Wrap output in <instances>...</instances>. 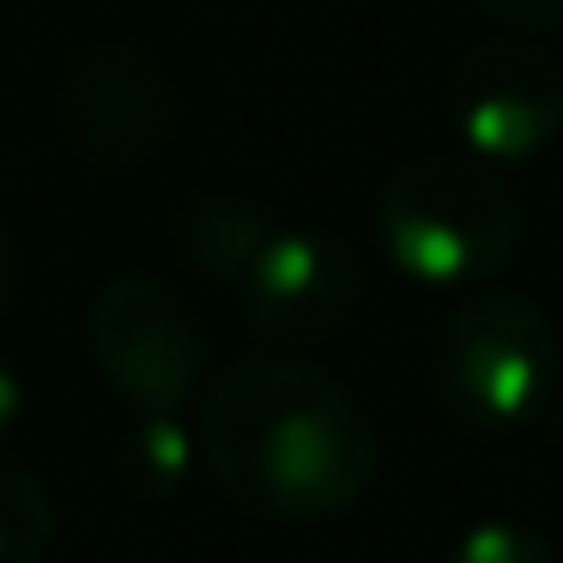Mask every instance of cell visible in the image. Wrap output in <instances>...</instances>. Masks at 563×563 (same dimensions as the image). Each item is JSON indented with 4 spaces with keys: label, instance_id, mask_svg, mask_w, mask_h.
Returning <instances> with one entry per match:
<instances>
[{
    "label": "cell",
    "instance_id": "52a82bcc",
    "mask_svg": "<svg viewBox=\"0 0 563 563\" xmlns=\"http://www.w3.org/2000/svg\"><path fill=\"white\" fill-rule=\"evenodd\" d=\"M236 285H243V316L261 340H333L357 309V255L333 231L273 224Z\"/></svg>",
    "mask_w": 563,
    "mask_h": 563
},
{
    "label": "cell",
    "instance_id": "7c38bea8",
    "mask_svg": "<svg viewBox=\"0 0 563 563\" xmlns=\"http://www.w3.org/2000/svg\"><path fill=\"white\" fill-rule=\"evenodd\" d=\"M485 19H497V25L509 31H551L563 25V0H473Z\"/></svg>",
    "mask_w": 563,
    "mask_h": 563
},
{
    "label": "cell",
    "instance_id": "5bb4252c",
    "mask_svg": "<svg viewBox=\"0 0 563 563\" xmlns=\"http://www.w3.org/2000/svg\"><path fill=\"white\" fill-rule=\"evenodd\" d=\"M13 279H19V261H13V243H7V224H0V309L13 303Z\"/></svg>",
    "mask_w": 563,
    "mask_h": 563
},
{
    "label": "cell",
    "instance_id": "30bf717a",
    "mask_svg": "<svg viewBox=\"0 0 563 563\" xmlns=\"http://www.w3.org/2000/svg\"><path fill=\"white\" fill-rule=\"evenodd\" d=\"M273 219L243 200H207L200 212H188V255L219 279H243V267L255 261V249L267 243Z\"/></svg>",
    "mask_w": 563,
    "mask_h": 563
},
{
    "label": "cell",
    "instance_id": "8992f818",
    "mask_svg": "<svg viewBox=\"0 0 563 563\" xmlns=\"http://www.w3.org/2000/svg\"><path fill=\"white\" fill-rule=\"evenodd\" d=\"M55 122L67 146L98 164H140L170 140L176 91L134 43H86L55 79Z\"/></svg>",
    "mask_w": 563,
    "mask_h": 563
},
{
    "label": "cell",
    "instance_id": "8fae6325",
    "mask_svg": "<svg viewBox=\"0 0 563 563\" xmlns=\"http://www.w3.org/2000/svg\"><path fill=\"white\" fill-rule=\"evenodd\" d=\"M449 563H558V551L515 521H478L461 545L449 551Z\"/></svg>",
    "mask_w": 563,
    "mask_h": 563
},
{
    "label": "cell",
    "instance_id": "ba28073f",
    "mask_svg": "<svg viewBox=\"0 0 563 563\" xmlns=\"http://www.w3.org/2000/svg\"><path fill=\"white\" fill-rule=\"evenodd\" d=\"M200 461V437L176 412H140L115 442V478L134 497H176Z\"/></svg>",
    "mask_w": 563,
    "mask_h": 563
},
{
    "label": "cell",
    "instance_id": "7a4b0ae2",
    "mask_svg": "<svg viewBox=\"0 0 563 563\" xmlns=\"http://www.w3.org/2000/svg\"><path fill=\"white\" fill-rule=\"evenodd\" d=\"M376 236L388 261L430 291H473L497 279L527 236L521 195L485 158L437 152L412 158L382 183Z\"/></svg>",
    "mask_w": 563,
    "mask_h": 563
},
{
    "label": "cell",
    "instance_id": "9c48e42d",
    "mask_svg": "<svg viewBox=\"0 0 563 563\" xmlns=\"http://www.w3.org/2000/svg\"><path fill=\"white\" fill-rule=\"evenodd\" d=\"M55 551V497L25 461L0 449V563H49Z\"/></svg>",
    "mask_w": 563,
    "mask_h": 563
},
{
    "label": "cell",
    "instance_id": "5b68a950",
    "mask_svg": "<svg viewBox=\"0 0 563 563\" xmlns=\"http://www.w3.org/2000/svg\"><path fill=\"white\" fill-rule=\"evenodd\" d=\"M449 122L485 164L539 158L563 134V67L527 37L478 43L449 74Z\"/></svg>",
    "mask_w": 563,
    "mask_h": 563
},
{
    "label": "cell",
    "instance_id": "4fadbf2b",
    "mask_svg": "<svg viewBox=\"0 0 563 563\" xmlns=\"http://www.w3.org/2000/svg\"><path fill=\"white\" fill-rule=\"evenodd\" d=\"M19 418H25V382L13 364H0V442L19 430Z\"/></svg>",
    "mask_w": 563,
    "mask_h": 563
},
{
    "label": "cell",
    "instance_id": "6da1fadb",
    "mask_svg": "<svg viewBox=\"0 0 563 563\" xmlns=\"http://www.w3.org/2000/svg\"><path fill=\"white\" fill-rule=\"evenodd\" d=\"M200 466L261 521H321L376 485V418L309 357L255 352L200 394Z\"/></svg>",
    "mask_w": 563,
    "mask_h": 563
},
{
    "label": "cell",
    "instance_id": "9a60e30c",
    "mask_svg": "<svg viewBox=\"0 0 563 563\" xmlns=\"http://www.w3.org/2000/svg\"><path fill=\"white\" fill-rule=\"evenodd\" d=\"M551 424H558V437H563V376H558V400H551Z\"/></svg>",
    "mask_w": 563,
    "mask_h": 563
},
{
    "label": "cell",
    "instance_id": "3957f363",
    "mask_svg": "<svg viewBox=\"0 0 563 563\" xmlns=\"http://www.w3.org/2000/svg\"><path fill=\"white\" fill-rule=\"evenodd\" d=\"M558 376V328L515 291L461 297L430 340V400L473 442H509L551 418Z\"/></svg>",
    "mask_w": 563,
    "mask_h": 563
},
{
    "label": "cell",
    "instance_id": "277c9868",
    "mask_svg": "<svg viewBox=\"0 0 563 563\" xmlns=\"http://www.w3.org/2000/svg\"><path fill=\"white\" fill-rule=\"evenodd\" d=\"M86 345L103 382L134 412H183L207 369V340H200L195 309L146 273H122L91 297Z\"/></svg>",
    "mask_w": 563,
    "mask_h": 563
}]
</instances>
